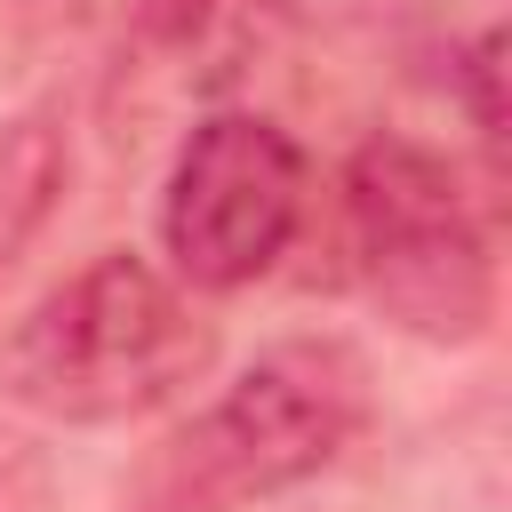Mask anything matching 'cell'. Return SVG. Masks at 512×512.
<instances>
[{"mask_svg": "<svg viewBox=\"0 0 512 512\" xmlns=\"http://www.w3.org/2000/svg\"><path fill=\"white\" fill-rule=\"evenodd\" d=\"M216 368V320L200 288L136 248H96L0 336V400L40 424H136L176 408Z\"/></svg>", "mask_w": 512, "mask_h": 512, "instance_id": "cell-1", "label": "cell"}, {"mask_svg": "<svg viewBox=\"0 0 512 512\" xmlns=\"http://www.w3.org/2000/svg\"><path fill=\"white\" fill-rule=\"evenodd\" d=\"M376 416V376L352 336H272L216 384L136 472L128 512H248L320 480Z\"/></svg>", "mask_w": 512, "mask_h": 512, "instance_id": "cell-2", "label": "cell"}, {"mask_svg": "<svg viewBox=\"0 0 512 512\" xmlns=\"http://www.w3.org/2000/svg\"><path fill=\"white\" fill-rule=\"evenodd\" d=\"M344 272L416 344H480L496 320V232L456 160L416 136H360L344 176Z\"/></svg>", "mask_w": 512, "mask_h": 512, "instance_id": "cell-3", "label": "cell"}, {"mask_svg": "<svg viewBox=\"0 0 512 512\" xmlns=\"http://www.w3.org/2000/svg\"><path fill=\"white\" fill-rule=\"evenodd\" d=\"M312 208V160L296 128L264 104H216L184 120L160 176V248L168 272L200 296L264 280Z\"/></svg>", "mask_w": 512, "mask_h": 512, "instance_id": "cell-4", "label": "cell"}, {"mask_svg": "<svg viewBox=\"0 0 512 512\" xmlns=\"http://www.w3.org/2000/svg\"><path fill=\"white\" fill-rule=\"evenodd\" d=\"M72 184V144L56 112H16L0 120V280L16 272V256L48 232V216L64 208Z\"/></svg>", "mask_w": 512, "mask_h": 512, "instance_id": "cell-5", "label": "cell"}, {"mask_svg": "<svg viewBox=\"0 0 512 512\" xmlns=\"http://www.w3.org/2000/svg\"><path fill=\"white\" fill-rule=\"evenodd\" d=\"M448 72H456V88H464L472 136L496 152V144H504V32H496V24H480V32L448 56Z\"/></svg>", "mask_w": 512, "mask_h": 512, "instance_id": "cell-6", "label": "cell"}, {"mask_svg": "<svg viewBox=\"0 0 512 512\" xmlns=\"http://www.w3.org/2000/svg\"><path fill=\"white\" fill-rule=\"evenodd\" d=\"M0 512H48V464L8 424H0Z\"/></svg>", "mask_w": 512, "mask_h": 512, "instance_id": "cell-7", "label": "cell"}]
</instances>
